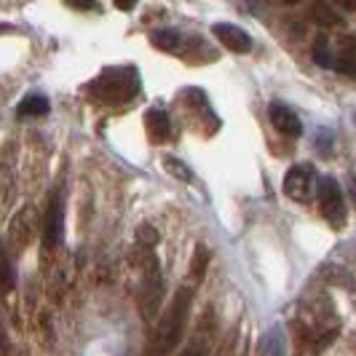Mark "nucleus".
I'll use <instances>...</instances> for the list:
<instances>
[{"label": "nucleus", "mask_w": 356, "mask_h": 356, "mask_svg": "<svg viewBox=\"0 0 356 356\" xmlns=\"http://www.w3.org/2000/svg\"><path fill=\"white\" fill-rule=\"evenodd\" d=\"M193 298H196V286L185 284L179 286L172 298V305L166 308V314L161 316L159 330L153 335V346L147 356H169L179 346V340L185 335V327L191 319V308H193Z\"/></svg>", "instance_id": "1"}, {"label": "nucleus", "mask_w": 356, "mask_h": 356, "mask_svg": "<svg viewBox=\"0 0 356 356\" xmlns=\"http://www.w3.org/2000/svg\"><path fill=\"white\" fill-rule=\"evenodd\" d=\"M137 91H140V75L134 67H110L91 83V94L110 105L134 99Z\"/></svg>", "instance_id": "2"}, {"label": "nucleus", "mask_w": 356, "mask_h": 356, "mask_svg": "<svg viewBox=\"0 0 356 356\" xmlns=\"http://www.w3.org/2000/svg\"><path fill=\"white\" fill-rule=\"evenodd\" d=\"M316 201H319V212L321 217L335 228H346V220H348V207H346V196H343V188L335 177L324 175L319 179V188H316Z\"/></svg>", "instance_id": "3"}, {"label": "nucleus", "mask_w": 356, "mask_h": 356, "mask_svg": "<svg viewBox=\"0 0 356 356\" xmlns=\"http://www.w3.org/2000/svg\"><path fill=\"white\" fill-rule=\"evenodd\" d=\"M316 188H319V177L311 163H295L284 175V193L298 204L311 201Z\"/></svg>", "instance_id": "4"}, {"label": "nucleus", "mask_w": 356, "mask_h": 356, "mask_svg": "<svg viewBox=\"0 0 356 356\" xmlns=\"http://www.w3.org/2000/svg\"><path fill=\"white\" fill-rule=\"evenodd\" d=\"M43 238H46V247L49 250H54L65 238V191L62 188H56L51 193L46 222H43Z\"/></svg>", "instance_id": "5"}, {"label": "nucleus", "mask_w": 356, "mask_h": 356, "mask_svg": "<svg viewBox=\"0 0 356 356\" xmlns=\"http://www.w3.org/2000/svg\"><path fill=\"white\" fill-rule=\"evenodd\" d=\"M268 118H270L273 129H276L279 134L289 137V140L303 137V121H300V115H298L289 105H284V102H270V107H268Z\"/></svg>", "instance_id": "6"}, {"label": "nucleus", "mask_w": 356, "mask_h": 356, "mask_svg": "<svg viewBox=\"0 0 356 356\" xmlns=\"http://www.w3.org/2000/svg\"><path fill=\"white\" fill-rule=\"evenodd\" d=\"M212 35L233 54H250L252 51V38L241 30V27H236V24H228V22H217L212 27Z\"/></svg>", "instance_id": "7"}, {"label": "nucleus", "mask_w": 356, "mask_h": 356, "mask_svg": "<svg viewBox=\"0 0 356 356\" xmlns=\"http://www.w3.org/2000/svg\"><path fill=\"white\" fill-rule=\"evenodd\" d=\"M145 129H147L150 143H156V145L166 143V140L172 137V121H169L166 110H161V107H150V110L145 113Z\"/></svg>", "instance_id": "8"}, {"label": "nucleus", "mask_w": 356, "mask_h": 356, "mask_svg": "<svg viewBox=\"0 0 356 356\" xmlns=\"http://www.w3.org/2000/svg\"><path fill=\"white\" fill-rule=\"evenodd\" d=\"M49 110H51V102L43 94H27L17 107L22 118H40V115H49Z\"/></svg>", "instance_id": "9"}, {"label": "nucleus", "mask_w": 356, "mask_h": 356, "mask_svg": "<svg viewBox=\"0 0 356 356\" xmlns=\"http://www.w3.org/2000/svg\"><path fill=\"white\" fill-rule=\"evenodd\" d=\"M284 348L286 346L282 327H270L266 335L260 338V356H286Z\"/></svg>", "instance_id": "10"}, {"label": "nucleus", "mask_w": 356, "mask_h": 356, "mask_svg": "<svg viewBox=\"0 0 356 356\" xmlns=\"http://www.w3.org/2000/svg\"><path fill=\"white\" fill-rule=\"evenodd\" d=\"M311 17H314V22L319 27H335V24H340V11L330 6V0H316L311 6Z\"/></svg>", "instance_id": "11"}, {"label": "nucleus", "mask_w": 356, "mask_h": 356, "mask_svg": "<svg viewBox=\"0 0 356 356\" xmlns=\"http://www.w3.org/2000/svg\"><path fill=\"white\" fill-rule=\"evenodd\" d=\"M150 40L159 46L161 51H175L177 54L179 49H182V35H179L177 30H156L153 35H150Z\"/></svg>", "instance_id": "12"}, {"label": "nucleus", "mask_w": 356, "mask_h": 356, "mask_svg": "<svg viewBox=\"0 0 356 356\" xmlns=\"http://www.w3.org/2000/svg\"><path fill=\"white\" fill-rule=\"evenodd\" d=\"M314 62L319 65V67H335L338 65V56L332 54V49H330V40L324 35H319L316 40H314Z\"/></svg>", "instance_id": "13"}, {"label": "nucleus", "mask_w": 356, "mask_h": 356, "mask_svg": "<svg viewBox=\"0 0 356 356\" xmlns=\"http://www.w3.org/2000/svg\"><path fill=\"white\" fill-rule=\"evenodd\" d=\"M209 260L212 254L204 244H198L196 252H193V260H191V276H193V284H198L204 276H207V268H209Z\"/></svg>", "instance_id": "14"}, {"label": "nucleus", "mask_w": 356, "mask_h": 356, "mask_svg": "<svg viewBox=\"0 0 356 356\" xmlns=\"http://www.w3.org/2000/svg\"><path fill=\"white\" fill-rule=\"evenodd\" d=\"M209 346H212V343H209V330H207V324H201L196 338L188 343V348L179 356H207L209 354Z\"/></svg>", "instance_id": "15"}, {"label": "nucleus", "mask_w": 356, "mask_h": 356, "mask_svg": "<svg viewBox=\"0 0 356 356\" xmlns=\"http://www.w3.org/2000/svg\"><path fill=\"white\" fill-rule=\"evenodd\" d=\"M163 166L169 169V175H175V177L182 179V182H193V172H191V169H188L182 161H177V159H172V156H169V159H163Z\"/></svg>", "instance_id": "16"}, {"label": "nucleus", "mask_w": 356, "mask_h": 356, "mask_svg": "<svg viewBox=\"0 0 356 356\" xmlns=\"http://www.w3.org/2000/svg\"><path fill=\"white\" fill-rule=\"evenodd\" d=\"M335 70L343 72V75H348V78H354V81H356V59H348V56H340L338 65H335Z\"/></svg>", "instance_id": "17"}, {"label": "nucleus", "mask_w": 356, "mask_h": 356, "mask_svg": "<svg viewBox=\"0 0 356 356\" xmlns=\"http://www.w3.org/2000/svg\"><path fill=\"white\" fill-rule=\"evenodd\" d=\"M70 8H78V11H97L99 8V0H65Z\"/></svg>", "instance_id": "18"}, {"label": "nucleus", "mask_w": 356, "mask_h": 356, "mask_svg": "<svg viewBox=\"0 0 356 356\" xmlns=\"http://www.w3.org/2000/svg\"><path fill=\"white\" fill-rule=\"evenodd\" d=\"M340 56H348V59H356V38H343L340 40Z\"/></svg>", "instance_id": "19"}, {"label": "nucleus", "mask_w": 356, "mask_h": 356, "mask_svg": "<svg viewBox=\"0 0 356 356\" xmlns=\"http://www.w3.org/2000/svg\"><path fill=\"white\" fill-rule=\"evenodd\" d=\"M330 143H332V134H330V131H327V129H324V131H319V134H316V145H324V153H330Z\"/></svg>", "instance_id": "20"}, {"label": "nucleus", "mask_w": 356, "mask_h": 356, "mask_svg": "<svg viewBox=\"0 0 356 356\" xmlns=\"http://www.w3.org/2000/svg\"><path fill=\"white\" fill-rule=\"evenodd\" d=\"M137 6V0H115V8H121V11H131Z\"/></svg>", "instance_id": "21"}, {"label": "nucleus", "mask_w": 356, "mask_h": 356, "mask_svg": "<svg viewBox=\"0 0 356 356\" xmlns=\"http://www.w3.org/2000/svg\"><path fill=\"white\" fill-rule=\"evenodd\" d=\"M335 3H338L343 11H351V14L356 11V0H335Z\"/></svg>", "instance_id": "22"}, {"label": "nucleus", "mask_w": 356, "mask_h": 356, "mask_svg": "<svg viewBox=\"0 0 356 356\" xmlns=\"http://www.w3.org/2000/svg\"><path fill=\"white\" fill-rule=\"evenodd\" d=\"M351 196H354V204H356V177L351 179Z\"/></svg>", "instance_id": "23"}, {"label": "nucleus", "mask_w": 356, "mask_h": 356, "mask_svg": "<svg viewBox=\"0 0 356 356\" xmlns=\"http://www.w3.org/2000/svg\"><path fill=\"white\" fill-rule=\"evenodd\" d=\"M282 3H286V6H295V3H298V0H282Z\"/></svg>", "instance_id": "24"}]
</instances>
